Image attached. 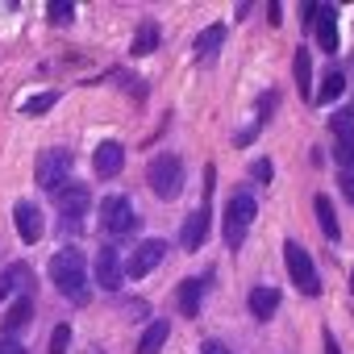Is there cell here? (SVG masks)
<instances>
[{"mask_svg":"<svg viewBox=\"0 0 354 354\" xmlns=\"http://www.w3.org/2000/svg\"><path fill=\"white\" fill-rule=\"evenodd\" d=\"M162 254H167V242L162 238H146V242H138V250L129 254V263L121 267L129 279H142V275H150L158 263H162Z\"/></svg>","mask_w":354,"mask_h":354,"instance_id":"obj_7","label":"cell"},{"mask_svg":"<svg viewBox=\"0 0 354 354\" xmlns=\"http://www.w3.org/2000/svg\"><path fill=\"white\" fill-rule=\"evenodd\" d=\"M317 42H321V50L325 55H337V42H342V30H337V9H329V5H321V13H317Z\"/></svg>","mask_w":354,"mask_h":354,"instance_id":"obj_12","label":"cell"},{"mask_svg":"<svg viewBox=\"0 0 354 354\" xmlns=\"http://www.w3.org/2000/svg\"><path fill=\"white\" fill-rule=\"evenodd\" d=\"M337 167H342V192L354 205V142H342L337 146Z\"/></svg>","mask_w":354,"mask_h":354,"instance_id":"obj_20","label":"cell"},{"mask_svg":"<svg viewBox=\"0 0 354 354\" xmlns=\"http://www.w3.org/2000/svg\"><path fill=\"white\" fill-rule=\"evenodd\" d=\"M0 354H26V350H21L17 342H9V337H5V342H0Z\"/></svg>","mask_w":354,"mask_h":354,"instance_id":"obj_31","label":"cell"},{"mask_svg":"<svg viewBox=\"0 0 354 354\" xmlns=\"http://www.w3.org/2000/svg\"><path fill=\"white\" fill-rule=\"evenodd\" d=\"M30 288H34V271H30V267L13 263V267H5V271H0V300H5V296H13V292L30 296Z\"/></svg>","mask_w":354,"mask_h":354,"instance_id":"obj_14","label":"cell"},{"mask_svg":"<svg viewBox=\"0 0 354 354\" xmlns=\"http://www.w3.org/2000/svg\"><path fill=\"white\" fill-rule=\"evenodd\" d=\"M71 162H75V154L63 150V146L38 154V188H46V192L59 196V192L67 188V180H71Z\"/></svg>","mask_w":354,"mask_h":354,"instance_id":"obj_3","label":"cell"},{"mask_svg":"<svg viewBox=\"0 0 354 354\" xmlns=\"http://www.w3.org/2000/svg\"><path fill=\"white\" fill-rule=\"evenodd\" d=\"M205 238H209V205H201V209L184 221V230H180L184 250H201V246H205Z\"/></svg>","mask_w":354,"mask_h":354,"instance_id":"obj_13","label":"cell"},{"mask_svg":"<svg viewBox=\"0 0 354 354\" xmlns=\"http://www.w3.org/2000/svg\"><path fill=\"white\" fill-rule=\"evenodd\" d=\"M279 17H283V9H279V5H271V9H267V21H271V26H279Z\"/></svg>","mask_w":354,"mask_h":354,"instance_id":"obj_32","label":"cell"},{"mask_svg":"<svg viewBox=\"0 0 354 354\" xmlns=\"http://www.w3.org/2000/svg\"><path fill=\"white\" fill-rule=\"evenodd\" d=\"M55 100H59L55 92H42V96L26 100V113H30V117H38V113H46V109H55Z\"/></svg>","mask_w":354,"mask_h":354,"instance_id":"obj_26","label":"cell"},{"mask_svg":"<svg viewBox=\"0 0 354 354\" xmlns=\"http://www.w3.org/2000/svg\"><path fill=\"white\" fill-rule=\"evenodd\" d=\"M67 342H71V325H59L50 333V354H67Z\"/></svg>","mask_w":354,"mask_h":354,"instance_id":"obj_27","label":"cell"},{"mask_svg":"<svg viewBox=\"0 0 354 354\" xmlns=\"http://www.w3.org/2000/svg\"><path fill=\"white\" fill-rule=\"evenodd\" d=\"M158 50V21H142L138 26V34H133V46H129V55H154Z\"/></svg>","mask_w":354,"mask_h":354,"instance_id":"obj_21","label":"cell"},{"mask_svg":"<svg viewBox=\"0 0 354 354\" xmlns=\"http://www.w3.org/2000/svg\"><path fill=\"white\" fill-rule=\"evenodd\" d=\"M100 221H104V230H109L113 238H125V234H133L138 213H133V205H129L125 196H109V201L100 205Z\"/></svg>","mask_w":354,"mask_h":354,"instance_id":"obj_6","label":"cell"},{"mask_svg":"<svg viewBox=\"0 0 354 354\" xmlns=\"http://www.w3.org/2000/svg\"><path fill=\"white\" fill-rule=\"evenodd\" d=\"M221 46H225V26H209V30L196 38V55H201V63L217 59V55H221Z\"/></svg>","mask_w":354,"mask_h":354,"instance_id":"obj_17","label":"cell"},{"mask_svg":"<svg viewBox=\"0 0 354 354\" xmlns=\"http://www.w3.org/2000/svg\"><path fill=\"white\" fill-rule=\"evenodd\" d=\"M350 283H354V275H350Z\"/></svg>","mask_w":354,"mask_h":354,"instance_id":"obj_35","label":"cell"},{"mask_svg":"<svg viewBox=\"0 0 354 354\" xmlns=\"http://www.w3.org/2000/svg\"><path fill=\"white\" fill-rule=\"evenodd\" d=\"M146 184H150V192L158 201H175V196L184 192V158L171 154V150L154 154L150 167H146Z\"/></svg>","mask_w":354,"mask_h":354,"instance_id":"obj_2","label":"cell"},{"mask_svg":"<svg viewBox=\"0 0 354 354\" xmlns=\"http://www.w3.org/2000/svg\"><path fill=\"white\" fill-rule=\"evenodd\" d=\"M201 296H205V283L201 279H184L180 288H175V304H180L184 317H196L201 313Z\"/></svg>","mask_w":354,"mask_h":354,"instance_id":"obj_15","label":"cell"},{"mask_svg":"<svg viewBox=\"0 0 354 354\" xmlns=\"http://www.w3.org/2000/svg\"><path fill=\"white\" fill-rule=\"evenodd\" d=\"M50 279L71 304H88V259L75 246H63L50 259Z\"/></svg>","mask_w":354,"mask_h":354,"instance_id":"obj_1","label":"cell"},{"mask_svg":"<svg viewBox=\"0 0 354 354\" xmlns=\"http://www.w3.org/2000/svg\"><path fill=\"white\" fill-rule=\"evenodd\" d=\"M201 354H230V350H225L221 342H205V346H201Z\"/></svg>","mask_w":354,"mask_h":354,"instance_id":"obj_30","label":"cell"},{"mask_svg":"<svg viewBox=\"0 0 354 354\" xmlns=\"http://www.w3.org/2000/svg\"><path fill=\"white\" fill-rule=\"evenodd\" d=\"M317 13H321V5H304V9H300V17H304V26H313V21H317Z\"/></svg>","mask_w":354,"mask_h":354,"instance_id":"obj_29","label":"cell"},{"mask_svg":"<svg viewBox=\"0 0 354 354\" xmlns=\"http://www.w3.org/2000/svg\"><path fill=\"white\" fill-rule=\"evenodd\" d=\"M121 279H125V271H121V254H117L113 246H104V250L96 254V283H100L104 292H117Z\"/></svg>","mask_w":354,"mask_h":354,"instance_id":"obj_10","label":"cell"},{"mask_svg":"<svg viewBox=\"0 0 354 354\" xmlns=\"http://www.w3.org/2000/svg\"><path fill=\"white\" fill-rule=\"evenodd\" d=\"M250 221H254V196L250 192H234L230 205H225V246L238 250L250 234Z\"/></svg>","mask_w":354,"mask_h":354,"instance_id":"obj_4","label":"cell"},{"mask_svg":"<svg viewBox=\"0 0 354 354\" xmlns=\"http://www.w3.org/2000/svg\"><path fill=\"white\" fill-rule=\"evenodd\" d=\"M292 71H296V84H300V92H308V88H313V59H308V50H304V46L296 50V63H292Z\"/></svg>","mask_w":354,"mask_h":354,"instance_id":"obj_24","label":"cell"},{"mask_svg":"<svg viewBox=\"0 0 354 354\" xmlns=\"http://www.w3.org/2000/svg\"><path fill=\"white\" fill-rule=\"evenodd\" d=\"M346 92V80H342V71L333 67V71H325V80H321V92H317V104H333L337 96Z\"/></svg>","mask_w":354,"mask_h":354,"instance_id":"obj_23","label":"cell"},{"mask_svg":"<svg viewBox=\"0 0 354 354\" xmlns=\"http://www.w3.org/2000/svg\"><path fill=\"white\" fill-rule=\"evenodd\" d=\"M13 217H17V234H21V242H38L42 234H46V221H42V209L34 205V201H17L13 205Z\"/></svg>","mask_w":354,"mask_h":354,"instance_id":"obj_8","label":"cell"},{"mask_svg":"<svg viewBox=\"0 0 354 354\" xmlns=\"http://www.w3.org/2000/svg\"><path fill=\"white\" fill-rule=\"evenodd\" d=\"M279 308V288H254L250 292V313L259 321H271V313Z\"/></svg>","mask_w":354,"mask_h":354,"instance_id":"obj_18","label":"cell"},{"mask_svg":"<svg viewBox=\"0 0 354 354\" xmlns=\"http://www.w3.org/2000/svg\"><path fill=\"white\" fill-rule=\"evenodd\" d=\"M167 337H171V321H150L146 333L138 337V354H158Z\"/></svg>","mask_w":354,"mask_h":354,"instance_id":"obj_16","label":"cell"},{"mask_svg":"<svg viewBox=\"0 0 354 354\" xmlns=\"http://www.w3.org/2000/svg\"><path fill=\"white\" fill-rule=\"evenodd\" d=\"M30 317H34V300H30V296H17L13 308L5 313V333H21V329L30 325Z\"/></svg>","mask_w":354,"mask_h":354,"instance_id":"obj_19","label":"cell"},{"mask_svg":"<svg viewBox=\"0 0 354 354\" xmlns=\"http://www.w3.org/2000/svg\"><path fill=\"white\" fill-rule=\"evenodd\" d=\"M88 201H92V196H88V188H84V184H71V188H63V192H59V213H63L67 230H71V225H80V217L88 213Z\"/></svg>","mask_w":354,"mask_h":354,"instance_id":"obj_9","label":"cell"},{"mask_svg":"<svg viewBox=\"0 0 354 354\" xmlns=\"http://www.w3.org/2000/svg\"><path fill=\"white\" fill-rule=\"evenodd\" d=\"M325 354H342V350H337V342H333V333H325Z\"/></svg>","mask_w":354,"mask_h":354,"instance_id":"obj_33","label":"cell"},{"mask_svg":"<svg viewBox=\"0 0 354 354\" xmlns=\"http://www.w3.org/2000/svg\"><path fill=\"white\" fill-rule=\"evenodd\" d=\"M50 21L55 26H67V21H75V5H71V0H50Z\"/></svg>","mask_w":354,"mask_h":354,"instance_id":"obj_25","label":"cell"},{"mask_svg":"<svg viewBox=\"0 0 354 354\" xmlns=\"http://www.w3.org/2000/svg\"><path fill=\"white\" fill-rule=\"evenodd\" d=\"M250 171H254V180H271V162H263V158H259Z\"/></svg>","mask_w":354,"mask_h":354,"instance_id":"obj_28","label":"cell"},{"mask_svg":"<svg viewBox=\"0 0 354 354\" xmlns=\"http://www.w3.org/2000/svg\"><path fill=\"white\" fill-rule=\"evenodd\" d=\"M313 209H317V221H321V234L329 238V242H337V217H333V205H329V196H317L313 201Z\"/></svg>","mask_w":354,"mask_h":354,"instance_id":"obj_22","label":"cell"},{"mask_svg":"<svg viewBox=\"0 0 354 354\" xmlns=\"http://www.w3.org/2000/svg\"><path fill=\"white\" fill-rule=\"evenodd\" d=\"M283 259H288V275H292V283H296L304 296H321V275H317L308 250H304L300 242L288 238V242H283Z\"/></svg>","mask_w":354,"mask_h":354,"instance_id":"obj_5","label":"cell"},{"mask_svg":"<svg viewBox=\"0 0 354 354\" xmlns=\"http://www.w3.org/2000/svg\"><path fill=\"white\" fill-rule=\"evenodd\" d=\"M88 354H100V350H88Z\"/></svg>","mask_w":354,"mask_h":354,"instance_id":"obj_34","label":"cell"},{"mask_svg":"<svg viewBox=\"0 0 354 354\" xmlns=\"http://www.w3.org/2000/svg\"><path fill=\"white\" fill-rule=\"evenodd\" d=\"M350 113H354V109H350Z\"/></svg>","mask_w":354,"mask_h":354,"instance_id":"obj_36","label":"cell"},{"mask_svg":"<svg viewBox=\"0 0 354 354\" xmlns=\"http://www.w3.org/2000/svg\"><path fill=\"white\" fill-rule=\"evenodd\" d=\"M92 162H96V175H100V180H113V175H121V167H125V146H121V142H100Z\"/></svg>","mask_w":354,"mask_h":354,"instance_id":"obj_11","label":"cell"}]
</instances>
